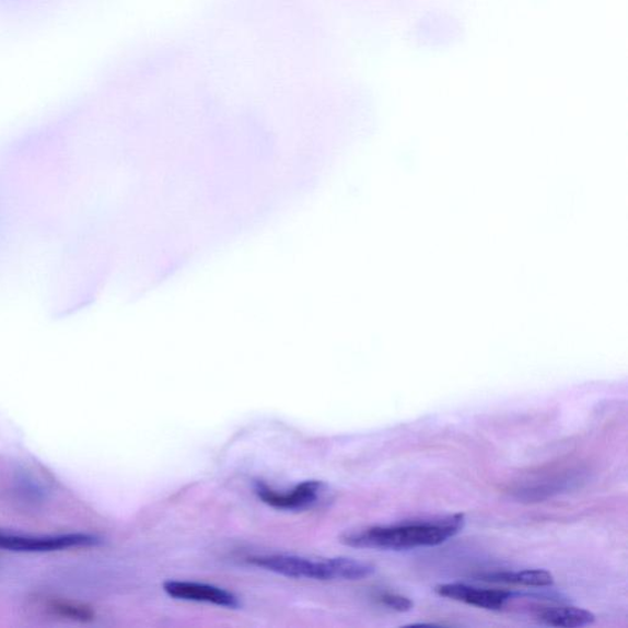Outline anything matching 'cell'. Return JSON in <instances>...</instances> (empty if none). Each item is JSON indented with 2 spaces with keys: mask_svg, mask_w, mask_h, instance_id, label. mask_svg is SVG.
<instances>
[{
  "mask_svg": "<svg viewBox=\"0 0 628 628\" xmlns=\"http://www.w3.org/2000/svg\"><path fill=\"white\" fill-rule=\"evenodd\" d=\"M324 490V484L316 480L303 481L288 492H280L269 488L265 484L256 485L258 498L278 510H305L316 503Z\"/></svg>",
  "mask_w": 628,
  "mask_h": 628,
  "instance_id": "obj_4",
  "label": "cell"
},
{
  "mask_svg": "<svg viewBox=\"0 0 628 628\" xmlns=\"http://www.w3.org/2000/svg\"><path fill=\"white\" fill-rule=\"evenodd\" d=\"M98 544L97 536L84 533L38 536L0 531V549L15 553H55Z\"/></svg>",
  "mask_w": 628,
  "mask_h": 628,
  "instance_id": "obj_3",
  "label": "cell"
},
{
  "mask_svg": "<svg viewBox=\"0 0 628 628\" xmlns=\"http://www.w3.org/2000/svg\"><path fill=\"white\" fill-rule=\"evenodd\" d=\"M44 607L53 615L79 623H90L96 617L94 607L84 603L60 600V597H46Z\"/></svg>",
  "mask_w": 628,
  "mask_h": 628,
  "instance_id": "obj_9",
  "label": "cell"
},
{
  "mask_svg": "<svg viewBox=\"0 0 628 628\" xmlns=\"http://www.w3.org/2000/svg\"><path fill=\"white\" fill-rule=\"evenodd\" d=\"M377 601L382 605L389 607V609L399 613L410 612L414 607V603L409 597L395 593H382L377 596Z\"/></svg>",
  "mask_w": 628,
  "mask_h": 628,
  "instance_id": "obj_10",
  "label": "cell"
},
{
  "mask_svg": "<svg viewBox=\"0 0 628 628\" xmlns=\"http://www.w3.org/2000/svg\"><path fill=\"white\" fill-rule=\"evenodd\" d=\"M536 619L553 627H584L595 621V615L580 607H544L536 613Z\"/></svg>",
  "mask_w": 628,
  "mask_h": 628,
  "instance_id": "obj_7",
  "label": "cell"
},
{
  "mask_svg": "<svg viewBox=\"0 0 628 628\" xmlns=\"http://www.w3.org/2000/svg\"><path fill=\"white\" fill-rule=\"evenodd\" d=\"M164 591L179 601L214 604L229 609H239L241 605L234 593L205 583L168 581Z\"/></svg>",
  "mask_w": 628,
  "mask_h": 628,
  "instance_id": "obj_5",
  "label": "cell"
},
{
  "mask_svg": "<svg viewBox=\"0 0 628 628\" xmlns=\"http://www.w3.org/2000/svg\"><path fill=\"white\" fill-rule=\"evenodd\" d=\"M484 581L503 584L526 586H549L554 584V577L545 570L504 571L486 573L480 577Z\"/></svg>",
  "mask_w": 628,
  "mask_h": 628,
  "instance_id": "obj_8",
  "label": "cell"
},
{
  "mask_svg": "<svg viewBox=\"0 0 628 628\" xmlns=\"http://www.w3.org/2000/svg\"><path fill=\"white\" fill-rule=\"evenodd\" d=\"M434 592L449 600L461 602L488 610H500L510 601L512 594L498 590H479L461 583H449L435 586Z\"/></svg>",
  "mask_w": 628,
  "mask_h": 628,
  "instance_id": "obj_6",
  "label": "cell"
},
{
  "mask_svg": "<svg viewBox=\"0 0 628 628\" xmlns=\"http://www.w3.org/2000/svg\"><path fill=\"white\" fill-rule=\"evenodd\" d=\"M465 524L464 514L443 519L371 526L346 533L340 542L351 548L379 550H411L441 545L457 535Z\"/></svg>",
  "mask_w": 628,
  "mask_h": 628,
  "instance_id": "obj_1",
  "label": "cell"
},
{
  "mask_svg": "<svg viewBox=\"0 0 628 628\" xmlns=\"http://www.w3.org/2000/svg\"><path fill=\"white\" fill-rule=\"evenodd\" d=\"M247 562L269 572L317 581H358L374 573V567L347 557L332 559H307V557L272 554L248 557Z\"/></svg>",
  "mask_w": 628,
  "mask_h": 628,
  "instance_id": "obj_2",
  "label": "cell"
}]
</instances>
